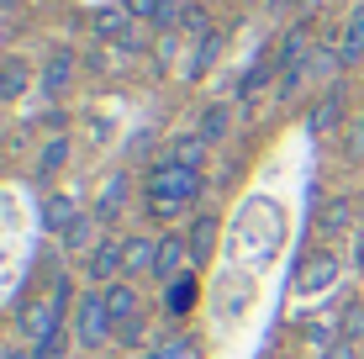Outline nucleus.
<instances>
[{
  "label": "nucleus",
  "instance_id": "obj_1",
  "mask_svg": "<svg viewBox=\"0 0 364 359\" xmlns=\"http://www.w3.org/2000/svg\"><path fill=\"white\" fill-rule=\"evenodd\" d=\"M200 195V169H185V164H169L159 159L148 169V201H174V206H191Z\"/></svg>",
  "mask_w": 364,
  "mask_h": 359
},
{
  "label": "nucleus",
  "instance_id": "obj_2",
  "mask_svg": "<svg viewBox=\"0 0 364 359\" xmlns=\"http://www.w3.org/2000/svg\"><path fill=\"white\" fill-rule=\"evenodd\" d=\"M111 312H106V291H85L80 301H74V343L80 349H106L111 338Z\"/></svg>",
  "mask_w": 364,
  "mask_h": 359
},
{
  "label": "nucleus",
  "instance_id": "obj_3",
  "mask_svg": "<svg viewBox=\"0 0 364 359\" xmlns=\"http://www.w3.org/2000/svg\"><path fill=\"white\" fill-rule=\"evenodd\" d=\"M85 275H90L100 291L117 286V280L127 275V238H100L90 249V259H85Z\"/></svg>",
  "mask_w": 364,
  "mask_h": 359
},
{
  "label": "nucleus",
  "instance_id": "obj_4",
  "mask_svg": "<svg viewBox=\"0 0 364 359\" xmlns=\"http://www.w3.org/2000/svg\"><path fill=\"white\" fill-rule=\"evenodd\" d=\"M64 328V306L58 301H21V333H27V343H48L53 333Z\"/></svg>",
  "mask_w": 364,
  "mask_h": 359
},
{
  "label": "nucleus",
  "instance_id": "obj_5",
  "mask_svg": "<svg viewBox=\"0 0 364 359\" xmlns=\"http://www.w3.org/2000/svg\"><path fill=\"white\" fill-rule=\"evenodd\" d=\"M74 85V53L69 48H53V53L43 58V74H37V90L48 95V101H64Z\"/></svg>",
  "mask_w": 364,
  "mask_h": 359
},
{
  "label": "nucleus",
  "instance_id": "obj_6",
  "mask_svg": "<svg viewBox=\"0 0 364 359\" xmlns=\"http://www.w3.org/2000/svg\"><path fill=\"white\" fill-rule=\"evenodd\" d=\"M185 269H191V243H185L180 232H164V238H159V254H154V280L174 286Z\"/></svg>",
  "mask_w": 364,
  "mask_h": 359
},
{
  "label": "nucleus",
  "instance_id": "obj_7",
  "mask_svg": "<svg viewBox=\"0 0 364 359\" xmlns=\"http://www.w3.org/2000/svg\"><path fill=\"white\" fill-rule=\"evenodd\" d=\"M333 280H338V254H333V249H317L306 264H301V280H296V286L306 291V296H317V291H328Z\"/></svg>",
  "mask_w": 364,
  "mask_h": 359
},
{
  "label": "nucleus",
  "instance_id": "obj_8",
  "mask_svg": "<svg viewBox=\"0 0 364 359\" xmlns=\"http://www.w3.org/2000/svg\"><path fill=\"white\" fill-rule=\"evenodd\" d=\"M32 80H37V74H32L27 58H16V53L0 58V101H21V95L32 90Z\"/></svg>",
  "mask_w": 364,
  "mask_h": 359
},
{
  "label": "nucleus",
  "instance_id": "obj_9",
  "mask_svg": "<svg viewBox=\"0 0 364 359\" xmlns=\"http://www.w3.org/2000/svg\"><path fill=\"white\" fill-rule=\"evenodd\" d=\"M311 64V32L306 27H291V37L280 43V53H274V69H306Z\"/></svg>",
  "mask_w": 364,
  "mask_h": 359
},
{
  "label": "nucleus",
  "instance_id": "obj_10",
  "mask_svg": "<svg viewBox=\"0 0 364 359\" xmlns=\"http://www.w3.org/2000/svg\"><path fill=\"white\" fill-rule=\"evenodd\" d=\"M338 58H343V69H354L359 58H364V6H354V11H348L343 37H338Z\"/></svg>",
  "mask_w": 364,
  "mask_h": 359
},
{
  "label": "nucleus",
  "instance_id": "obj_11",
  "mask_svg": "<svg viewBox=\"0 0 364 359\" xmlns=\"http://www.w3.org/2000/svg\"><path fill=\"white\" fill-rule=\"evenodd\" d=\"M185 243H191V264H200V259H211V249H217V217L200 212L191 222V232H185Z\"/></svg>",
  "mask_w": 364,
  "mask_h": 359
},
{
  "label": "nucleus",
  "instance_id": "obj_12",
  "mask_svg": "<svg viewBox=\"0 0 364 359\" xmlns=\"http://www.w3.org/2000/svg\"><path fill=\"white\" fill-rule=\"evenodd\" d=\"M74 217H80L74 195H43V227H48V232H69Z\"/></svg>",
  "mask_w": 364,
  "mask_h": 359
},
{
  "label": "nucleus",
  "instance_id": "obj_13",
  "mask_svg": "<svg viewBox=\"0 0 364 359\" xmlns=\"http://www.w3.org/2000/svg\"><path fill=\"white\" fill-rule=\"evenodd\" d=\"M127 32H132V11H127V6L95 11V37H106V43H122Z\"/></svg>",
  "mask_w": 364,
  "mask_h": 359
},
{
  "label": "nucleus",
  "instance_id": "obj_14",
  "mask_svg": "<svg viewBox=\"0 0 364 359\" xmlns=\"http://www.w3.org/2000/svg\"><path fill=\"white\" fill-rule=\"evenodd\" d=\"M306 122H311V132H333L338 122H343V90H328L317 106H311V117H306Z\"/></svg>",
  "mask_w": 364,
  "mask_h": 359
},
{
  "label": "nucleus",
  "instance_id": "obj_15",
  "mask_svg": "<svg viewBox=\"0 0 364 359\" xmlns=\"http://www.w3.org/2000/svg\"><path fill=\"white\" fill-rule=\"evenodd\" d=\"M137 306H143V301H137L132 286H122V280H117V286H106V312H111V323H132Z\"/></svg>",
  "mask_w": 364,
  "mask_h": 359
},
{
  "label": "nucleus",
  "instance_id": "obj_16",
  "mask_svg": "<svg viewBox=\"0 0 364 359\" xmlns=\"http://www.w3.org/2000/svg\"><path fill=\"white\" fill-rule=\"evenodd\" d=\"M164 159H169V164H185V169H200V159H206V138H200V132H191V138H174Z\"/></svg>",
  "mask_w": 364,
  "mask_h": 359
},
{
  "label": "nucleus",
  "instance_id": "obj_17",
  "mask_svg": "<svg viewBox=\"0 0 364 359\" xmlns=\"http://www.w3.org/2000/svg\"><path fill=\"white\" fill-rule=\"evenodd\" d=\"M122 201H127V175H111L106 185H100L95 217H100V222H106V217H117V212H122Z\"/></svg>",
  "mask_w": 364,
  "mask_h": 359
},
{
  "label": "nucleus",
  "instance_id": "obj_18",
  "mask_svg": "<svg viewBox=\"0 0 364 359\" xmlns=\"http://www.w3.org/2000/svg\"><path fill=\"white\" fill-rule=\"evenodd\" d=\"M217 48H222V37L217 32H206V37H196V53L185 58V74H191V80H200V74L211 69V58H217Z\"/></svg>",
  "mask_w": 364,
  "mask_h": 359
},
{
  "label": "nucleus",
  "instance_id": "obj_19",
  "mask_svg": "<svg viewBox=\"0 0 364 359\" xmlns=\"http://www.w3.org/2000/svg\"><path fill=\"white\" fill-rule=\"evenodd\" d=\"M154 254H159V238H127V275H154Z\"/></svg>",
  "mask_w": 364,
  "mask_h": 359
},
{
  "label": "nucleus",
  "instance_id": "obj_20",
  "mask_svg": "<svg viewBox=\"0 0 364 359\" xmlns=\"http://www.w3.org/2000/svg\"><path fill=\"white\" fill-rule=\"evenodd\" d=\"M196 296H200V286H196V275H191V269H185V275L169 286V312H174V317H185V312L196 306Z\"/></svg>",
  "mask_w": 364,
  "mask_h": 359
},
{
  "label": "nucleus",
  "instance_id": "obj_21",
  "mask_svg": "<svg viewBox=\"0 0 364 359\" xmlns=\"http://www.w3.org/2000/svg\"><path fill=\"white\" fill-rule=\"evenodd\" d=\"M64 164H69V138H48V143H43V159H37V169H43V175H58Z\"/></svg>",
  "mask_w": 364,
  "mask_h": 359
},
{
  "label": "nucleus",
  "instance_id": "obj_22",
  "mask_svg": "<svg viewBox=\"0 0 364 359\" xmlns=\"http://www.w3.org/2000/svg\"><path fill=\"white\" fill-rule=\"evenodd\" d=\"M228 122H232V111H228V106H206V111H200V138L217 143L222 132H228Z\"/></svg>",
  "mask_w": 364,
  "mask_h": 359
},
{
  "label": "nucleus",
  "instance_id": "obj_23",
  "mask_svg": "<svg viewBox=\"0 0 364 359\" xmlns=\"http://www.w3.org/2000/svg\"><path fill=\"white\" fill-rule=\"evenodd\" d=\"M69 349H74V328H58L48 343H37V349H32V359H69Z\"/></svg>",
  "mask_w": 364,
  "mask_h": 359
},
{
  "label": "nucleus",
  "instance_id": "obj_24",
  "mask_svg": "<svg viewBox=\"0 0 364 359\" xmlns=\"http://www.w3.org/2000/svg\"><path fill=\"white\" fill-rule=\"evenodd\" d=\"M90 232H95V217H74V227L64 232V249H95V238H90Z\"/></svg>",
  "mask_w": 364,
  "mask_h": 359
},
{
  "label": "nucleus",
  "instance_id": "obj_25",
  "mask_svg": "<svg viewBox=\"0 0 364 359\" xmlns=\"http://www.w3.org/2000/svg\"><path fill=\"white\" fill-rule=\"evenodd\" d=\"M348 217H354V212H348V201H333L328 212H322V232H343Z\"/></svg>",
  "mask_w": 364,
  "mask_h": 359
},
{
  "label": "nucleus",
  "instance_id": "obj_26",
  "mask_svg": "<svg viewBox=\"0 0 364 359\" xmlns=\"http://www.w3.org/2000/svg\"><path fill=\"white\" fill-rule=\"evenodd\" d=\"M343 143H348V159H364V111L354 122H348V132H343Z\"/></svg>",
  "mask_w": 364,
  "mask_h": 359
},
{
  "label": "nucleus",
  "instance_id": "obj_27",
  "mask_svg": "<svg viewBox=\"0 0 364 359\" xmlns=\"http://www.w3.org/2000/svg\"><path fill=\"white\" fill-rule=\"evenodd\" d=\"M122 6L132 11V21H148V27H154V16H159V0H122Z\"/></svg>",
  "mask_w": 364,
  "mask_h": 359
},
{
  "label": "nucleus",
  "instance_id": "obj_28",
  "mask_svg": "<svg viewBox=\"0 0 364 359\" xmlns=\"http://www.w3.org/2000/svg\"><path fill=\"white\" fill-rule=\"evenodd\" d=\"M264 74H269V64H254V69L243 74V85H237V95H254L259 85H264Z\"/></svg>",
  "mask_w": 364,
  "mask_h": 359
},
{
  "label": "nucleus",
  "instance_id": "obj_29",
  "mask_svg": "<svg viewBox=\"0 0 364 359\" xmlns=\"http://www.w3.org/2000/svg\"><path fill=\"white\" fill-rule=\"evenodd\" d=\"M317 359H359V349H354V338H338L333 349H322Z\"/></svg>",
  "mask_w": 364,
  "mask_h": 359
},
{
  "label": "nucleus",
  "instance_id": "obj_30",
  "mask_svg": "<svg viewBox=\"0 0 364 359\" xmlns=\"http://www.w3.org/2000/svg\"><path fill=\"white\" fill-rule=\"evenodd\" d=\"M364 328V306H348V317H343V333H359Z\"/></svg>",
  "mask_w": 364,
  "mask_h": 359
},
{
  "label": "nucleus",
  "instance_id": "obj_31",
  "mask_svg": "<svg viewBox=\"0 0 364 359\" xmlns=\"http://www.w3.org/2000/svg\"><path fill=\"white\" fill-rule=\"evenodd\" d=\"M6 43H11V16L0 11V58H6Z\"/></svg>",
  "mask_w": 364,
  "mask_h": 359
},
{
  "label": "nucleus",
  "instance_id": "obj_32",
  "mask_svg": "<svg viewBox=\"0 0 364 359\" xmlns=\"http://www.w3.org/2000/svg\"><path fill=\"white\" fill-rule=\"evenodd\" d=\"M354 264L364 269V232H359V238H354Z\"/></svg>",
  "mask_w": 364,
  "mask_h": 359
},
{
  "label": "nucleus",
  "instance_id": "obj_33",
  "mask_svg": "<svg viewBox=\"0 0 364 359\" xmlns=\"http://www.w3.org/2000/svg\"><path fill=\"white\" fill-rule=\"evenodd\" d=\"M0 359H32V354H16V349H0Z\"/></svg>",
  "mask_w": 364,
  "mask_h": 359
},
{
  "label": "nucleus",
  "instance_id": "obj_34",
  "mask_svg": "<svg viewBox=\"0 0 364 359\" xmlns=\"http://www.w3.org/2000/svg\"><path fill=\"white\" fill-rule=\"evenodd\" d=\"M21 6V0H0V11H6V16H11V11H16Z\"/></svg>",
  "mask_w": 364,
  "mask_h": 359
},
{
  "label": "nucleus",
  "instance_id": "obj_35",
  "mask_svg": "<svg viewBox=\"0 0 364 359\" xmlns=\"http://www.w3.org/2000/svg\"><path fill=\"white\" fill-rule=\"evenodd\" d=\"M301 6H306V11H317V6H322V0H301Z\"/></svg>",
  "mask_w": 364,
  "mask_h": 359
}]
</instances>
